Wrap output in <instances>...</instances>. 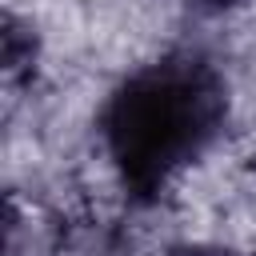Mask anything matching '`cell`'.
<instances>
[{
  "label": "cell",
  "mask_w": 256,
  "mask_h": 256,
  "mask_svg": "<svg viewBox=\"0 0 256 256\" xmlns=\"http://www.w3.org/2000/svg\"><path fill=\"white\" fill-rule=\"evenodd\" d=\"M224 124V84L200 56H168L132 72L104 104L100 136L124 188L156 196Z\"/></svg>",
  "instance_id": "6da1fadb"
},
{
  "label": "cell",
  "mask_w": 256,
  "mask_h": 256,
  "mask_svg": "<svg viewBox=\"0 0 256 256\" xmlns=\"http://www.w3.org/2000/svg\"><path fill=\"white\" fill-rule=\"evenodd\" d=\"M192 8H200V12H224V8H236V4H244V0H188Z\"/></svg>",
  "instance_id": "7a4b0ae2"
}]
</instances>
